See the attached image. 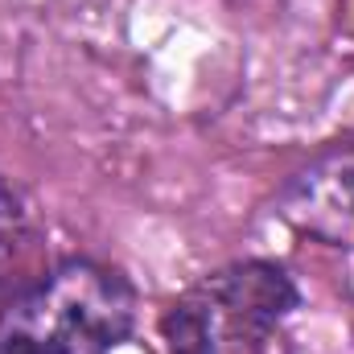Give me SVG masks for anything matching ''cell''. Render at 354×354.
I'll return each instance as SVG.
<instances>
[{"label": "cell", "instance_id": "obj_5", "mask_svg": "<svg viewBox=\"0 0 354 354\" xmlns=\"http://www.w3.org/2000/svg\"><path fill=\"white\" fill-rule=\"evenodd\" d=\"M33 239V218H29V206L21 202V194L0 177V268L17 264L25 256Z\"/></svg>", "mask_w": 354, "mask_h": 354}, {"label": "cell", "instance_id": "obj_1", "mask_svg": "<svg viewBox=\"0 0 354 354\" xmlns=\"http://www.w3.org/2000/svg\"><path fill=\"white\" fill-rule=\"evenodd\" d=\"M136 322L132 284L95 260H66L0 309V354H107Z\"/></svg>", "mask_w": 354, "mask_h": 354}, {"label": "cell", "instance_id": "obj_4", "mask_svg": "<svg viewBox=\"0 0 354 354\" xmlns=\"http://www.w3.org/2000/svg\"><path fill=\"white\" fill-rule=\"evenodd\" d=\"M161 330H165V351L169 354H214V317L198 301H185V305L169 309Z\"/></svg>", "mask_w": 354, "mask_h": 354}, {"label": "cell", "instance_id": "obj_2", "mask_svg": "<svg viewBox=\"0 0 354 354\" xmlns=\"http://www.w3.org/2000/svg\"><path fill=\"white\" fill-rule=\"evenodd\" d=\"M276 214L309 239L354 252V149H334L284 181Z\"/></svg>", "mask_w": 354, "mask_h": 354}, {"label": "cell", "instance_id": "obj_3", "mask_svg": "<svg viewBox=\"0 0 354 354\" xmlns=\"http://www.w3.org/2000/svg\"><path fill=\"white\" fill-rule=\"evenodd\" d=\"M202 297H206L210 313H218L235 330H252V334H264L268 326H276L280 317H288L297 309V288H292L288 272L276 264L227 268V272L210 276Z\"/></svg>", "mask_w": 354, "mask_h": 354}]
</instances>
